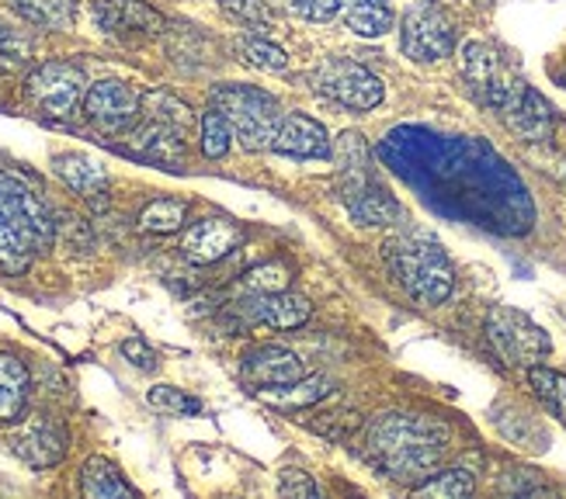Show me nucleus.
Returning a JSON list of instances; mask_svg holds the SVG:
<instances>
[{"label":"nucleus","instance_id":"obj_5","mask_svg":"<svg viewBox=\"0 0 566 499\" xmlns=\"http://www.w3.org/2000/svg\"><path fill=\"white\" fill-rule=\"evenodd\" d=\"M459 66H462L465 84L473 87V94L483 105L497 108V112H507L525 94L522 77L514 73V66L507 63L501 49H494L490 42H465Z\"/></svg>","mask_w":566,"mask_h":499},{"label":"nucleus","instance_id":"obj_31","mask_svg":"<svg viewBox=\"0 0 566 499\" xmlns=\"http://www.w3.org/2000/svg\"><path fill=\"white\" fill-rule=\"evenodd\" d=\"M219 11H223L230 21L243 24L248 32H258V35H264L275 24V14L264 0H219Z\"/></svg>","mask_w":566,"mask_h":499},{"label":"nucleus","instance_id":"obj_28","mask_svg":"<svg viewBox=\"0 0 566 499\" xmlns=\"http://www.w3.org/2000/svg\"><path fill=\"white\" fill-rule=\"evenodd\" d=\"M188 219V202H181V198H157V202H150L143 212H139V230L143 233H178L185 226Z\"/></svg>","mask_w":566,"mask_h":499},{"label":"nucleus","instance_id":"obj_24","mask_svg":"<svg viewBox=\"0 0 566 499\" xmlns=\"http://www.w3.org/2000/svg\"><path fill=\"white\" fill-rule=\"evenodd\" d=\"M331 392L327 379H303L300 382H289V385H272V389H258V399L275 410H306L313 403H319Z\"/></svg>","mask_w":566,"mask_h":499},{"label":"nucleus","instance_id":"obj_29","mask_svg":"<svg viewBox=\"0 0 566 499\" xmlns=\"http://www.w3.org/2000/svg\"><path fill=\"white\" fill-rule=\"evenodd\" d=\"M237 53H240V60L248 63V66H254V70H285L289 66V56H285V49L282 45H275V42H268L264 35H258V32H251V35H240L237 42Z\"/></svg>","mask_w":566,"mask_h":499},{"label":"nucleus","instance_id":"obj_25","mask_svg":"<svg viewBox=\"0 0 566 499\" xmlns=\"http://www.w3.org/2000/svg\"><path fill=\"white\" fill-rule=\"evenodd\" d=\"M507 125L518 136H525V139H543L546 132H549V125H553V115H549V105L538 97L532 87H525V94L514 102L507 112Z\"/></svg>","mask_w":566,"mask_h":499},{"label":"nucleus","instance_id":"obj_36","mask_svg":"<svg viewBox=\"0 0 566 499\" xmlns=\"http://www.w3.org/2000/svg\"><path fill=\"white\" fill-rule=\"evenodd\" d=\"M32 56V45L29 39H24L18 29H11V24L0 21V73H11L18 70L24 60Z\"/></svg>","mask_w":566,"mask_h":499},{"label":"nucleus","instance_id":"obj_21","mask_svg":"<svg viewBox=\"0 0 566 499\" xmlns=\"http://www.w3.org/2000/svg\"><path fill=\"white\" fill-rule=\"evenodd\" d=\"M337 14L361 39H379L392 29V8L386 0H337Z\"/></svg>","mask_w":566,"mask_h":499},{"label":"nucleus","instance_id":"obj_19","mask_svg":"<svg viewBox=\"0 0 566 499\" xmlns=\"http://www.w3.org/2000/svg\"><path fill=\"white\" fill-rule=\"evenodd\" d=\"M53 170H56V178L73 194L84 198V202L105 205V198H108V173H105V167L97 163L94 157H87V153H63V157L53 160Z\"/></svg>","mask_w":566,"mask_h":499},{"label":"nucleus","instance_id":"obj_7","mask_svg":"<svg viewBox=\"0 0 566 499\" xmlns=\"http://www.w3.org/2000/svg\"><path fill=\"white\" fill-rule=\"evenodd\" d=\"M400 49L413 63H438L455 53V18L438 0H417L400 21Z\"/></svg>","mask_w":566,"mask_h":499},{"label":"nucleus","instance_id":"obj_35","mask_svg":"<svg viewBox=\"0 0 566 499\" xmlns=\"http://www.w3.org/2000/svg\"><path fill=\"white\" fill-rule=\"evenodd\" d=\"M146 118H157L164 125H175L178 132H188V125H191L188 105L175 102L170 94H146Z\"/></svg>","mask_w":566,"mask_h":499},{"label":"nucleus","instance_id":"obj_38","mask_svg":"<svg viewBox=\"0 0 566 499\" xmlns=\"http://www.w3.org/2000/svg\"><path fill=\"white\" fill-rule=\"evenodd\" d=\"M279 496H303V499H316L319 489L316 482L306 476L303 468H285L282 471V482H279Z\"/></svg>","mask_w":566,"mask_h":499},{"label":"nucleus","instance_id":"obj_1","mask_svg":"<svg viewBox=\"0 0 566 499\" xmlns=\"http://www.w3.org/2000/svg\"><path fill=\"white\" fill-rule=\"evenodd\" d=\"M449 452V427L441 420L417 413H386L368 431V455L400 482H421L434 476L438 461Z\"/></svg>","mask_w":566,"mask_h":499},{"label":"nucleus","instance_id":"obj_30","mask_svg":"<svg viewBox=\"0 0 566 499\" xmlns=\"http://www.w3.org/2000/svg\"><path fill=\"white\" fill-rule=\"evenodd\" d=\"M476 489L473 476L465 468H446V471H434L424 482H417L413 492L417 496H434V499H462Z\"/></svg>","mask_w":566,"mask_h":499},{"label":"nucleus","instance_id":"obj_39","mask_svg":"<svg viewBox=\"0 0 566 499\" xmlns=\"http://www.w3.org/2000/svg\"><path fill=\"white\" fill-rule=\"evenodd\" d=\"M122 354H126L139 371H154L160 361H157V351L146 340H139V337H129L126 343H122Z\"/></svg>","mask_w":566,"mask_h":499},{"label":"nucleus","instance_id":"obj_40","mask_svg":"<svg viewBox=\"0 0 566 499\" xmlns=\"http://www.w3.org/2000/svg\"><path fill=\"white\" fill-rule=\"evenodd\" d=\"M559 84H563V87H566V73H563V77H559Z\"/></svg>","mask_w":566,"mask_h":499},{"label":"nucleus","instance_id":"obj_18","mask_svg":"<svg viewBox=\"0 0 566 499\" xmlns=\"http://www.w3.org/2000/svg\"><path fill=\"white\" fill-rule=\"evenodd\" d=\"M129 149L143 160H154V163L178 170L185 163V132H178L175 125H164L157 118H146L129 136Z\"/></svg>","mask_w":566,"mask_h":499},{"label":"nucleus","instance_id":"obj_20","mask_svg":"<svg viewBox=\"0 0 566 499\" xmlns=\"http://www.w3.org/2000/svg\"><path fill=\"white\" fill-rule=\"evenodd\" d=\"M35 254H39V250L32 246L29 236H24V230L18 226V219L4 205V198H0V270H4V274H24Z\"/></svg>","mask_w":566,"mask_h":499},{"label":"nucleus","instance_id":"obj_6","mask_svg":"<svg viewBox=\"0 0 566 499\" xmlns=\"http://www.w3.org/2000/svg\"><path fill=\"white\" fill-rule=\"evenodd\" d=\"M486 340L494 347V354L511 368H535L553 351L546 330L511 306H494L486 312Z\"/></svg>","mask_w":566,"mask_h":499},{"label":"nucleus","instance_id":"obj_15","mask_svg":"<svg viewBox=\"0 0 566 499\" xmlns=\"http://www.w3.org/2000/svg\"><path fill=\"white\" fill-rule=\"evenodd\" d=\"M272 149H275V153H282V157L324 160V157H331L334 146H331V136H327L324 125H319L316 118H310V115L295 112V115H285L282 118Z\"/></svg>","mask_w":566,"mask_h":499},{"label":"nucleus","instance_id":"obj_27","mask_svg":"<svg viewBox=\"0 0 566 499\" xmlns=\"http://www.w3.org/2000/svg\"><path fill=\"white\" fill-rule=\"evenodd\" d=\"M528 385L538 403H543L556 420L566 423V374L535 364V368H528Z\"/></svg>","mask_w":566,"mask_h":499},{"label":"nucleus","instance_id":"obj_2","mask_svg":"<svg viewBox=\"0 0 566 499\" xmlns=\"http://www.w3.org/2000/svg\"><path fill=\"white\" fill-rule=\"evenodd\" d=\"M331 157L337 163L340 202L352 212L358 226H382V222H392L400 215L397 198L382 191L373 178V160H368V146L361 139V132H344L334 142Z\"/></svg>","mask_w":566,"mask_h":499},{"label":"nucleus","instance_id":"obj_8","mask_svg":"<svg viewBox=\"0 0 566 499\" xmlns=\"http://www.w3.org/2000/svg\"><path fill=\"white\" fill-rule=\"evenodd\" d=\"M310 84L319 97L352 112H373L386 97V87L376 73L352 60H324L310 73Z\"/></svg>","mask_w":566,"mask_h":499},{"label":"nucleus","instance_id":"obj_16","mask_svg":"<svg viewBox=\"0 0 566 499\" xmlns=\"http://www.w3.org/2000/svg\"><path fill=\"white\" fill-rule=\"evenodd\" d=\"M251 322L258 327H272V330H295L310 322L313 306L310 298L303 295H292V291H268V295H251L248 306H243Z\"/></svg>","mask_w":566,"mask_h":499},{"label":"nucleus","instance_id":"obj_17","mask_svg":"<svg viewBox=\"0 0 566 499\" xmlns=\"http://www.w3.org/2000/svg\"><path fill=\"white\" fill-rule=\"evenodd\" d=\"M94 21L112 35H157L164 18L143 0H97Z\"/></svg>","mask_w":566,"mask_h":499},{"label":"nucleus","instance_id":"obj_23","mask_svg":"<svg viewBox=\"0 0 566 499\" xmlns=\"http://www.w3.org/2000/svg\"><path fill=\"white\" fill-rule=\"evenodd\" d=\"M81 492L87 499H122V496H133V486L122 479V471L108 458L94 455L81 468Z\"/></svg>","mask_w":566,"mask_h":499},{"label":"nucleus","instance_id":"obj_37","mask_svg":"<svg viewBox=\"0 0 566 499\" xmlns=\"http://www.w3.org/2000/svg\"><path fill=\"white\" fill-rule=\"evenodd\" d=\"M279 4L306 21H331L337 14V0H279Z\"/></svg>","mask_w":566,"mask_h":499},{"label":"nucleus","instance_id":"obj_4","mask_svg":"<svg viewBox=\"0 0 566 499\" xmlns=\"http://www.w3.org/2000/svg\"><path fill=\"white\" fill-rule=\"evenodd\" d=\"M212 108L230 121L233 139H240L243 149H272L279 125H282V105L272 94L251 87V84H219L212 91Z\"/></svg>","mask_w":566,"mask_h":499},{"label":"nucleus","instance_id":"obj_13","mask_svg":"<svg viewBox=\"0 0 566 499\" xmlns=\"http://www.w3.org/2000/svg\"><path fill=\"white\" fill-rule=\"evenodd\" d=\"M306 374L303 358L295 351H285V347L275 343H261L254 351H248L240 358V379L248 382L254 392L258 389H272V385H289L300 382Z\"/></svg>","mask_w":566,"mask_h":499},{"label":"nucleus","instance_id":"obj_14","mask_svg":"<svg viewBox=\"0 0 566 499\" xmlns=\"http://www.w3.org/2000/svg\"><path fill=\"white\" fill-rule=\"evenodd\" d=\"M240 243H243V230L237 226L233 219L209 215L202 222H195V226L185 233L181 254L191 264H216V261H223L227 254H233Z\"/></svg>","mask_w":566,"mask_h":499},{"label":"nucleus","instance_id":"obj_22","mask_svg":"<svg viewBox=\"0 0 566 499\" xmlns=\"http://www.w3.org/2000/svg\"><path fill=\"white\" fill-rule=\"evenodd\" d=\"M29 403V368L14 354H0V423H14Z\"/></svg>","mask_w":566,"mask_h":499},{"label":"nucleus","instance_id":"obj_11","mask_svg":"<svg viewBox=\"0 0 566 499\" xmlns=\"http://www.w3.org/2000/svg\"><path fill=\"white\" fill-rule=\"evenodd\" d=\"M84 115L91 118L94 129H102L108 136L126 132L139 115V94L122 84V81H97L84 94Z\"/></svg>","mask_w":566,"mask_h":499},{"label":"nucleus","instance_id":"obj_34","mask_svg":"<svg viewBox=\"0 0 566 499\" xmlns=\"http://www.w3.org/2000/svg\"><path fill=\"white\" fill-rule=\"evenodd\" d=\"M146 399H150V406L157 413H167V416H199L202 413V399H195L175 385H154Z\"/></svg>","mask_w":566,"mask_h":499},{"label":"nucleus","instance_id":"obj_33","mask_svg":"<svg viewBox=\"0 0 566 499\" xmlns=\"http://www.w3.org/2000/svg\"><path fill=\"white\" fill-rule=\"evenodd\" d=\"M199 129H202V153L209 160H223L230 153V146H233V129H230V121L219 115L216 108H209L199 121Z\"/></svg>","mask_w":566,"mask_h":499},{"label":"nucleus","instance_id":"obj_10","mask_svg":"<svg viewBox=\"0 0 566 499\" xmlns=\"http://www.w3.org/2000/svg\"><path fill=\"white\" fill-rule=\"evenodd\" d=\"M0 198H4V205L18 219L24 236L32 240V246L49 250L53 233H56V222H53V215H49V205L39 194V188L24 178L21 170H0Z\"/></svg>","mask_w":566,"mask_h":499},{"label":"nucleus","instance_id":"obj_12","mask_svg":"<svg viewBox=\"0 0 566 499\" xmlns=\"http://www.w3.org/2000/svg\"><path fill=\"white\" fill-rule=\"evenodd\" d=\"M11 452L32 468H53L66 455V431L53 416H32L11 434Z\"/></svg>","mask_w":566,"mask_h":499},{"label":"nucleus","instance_id":"obj_26","mask_svg":"<svg viewBox=\"0 0 566 499\" xmlns=\"http://www.w3.org/2000/svg\"><path fill=\"white\" fill-rule=\"evenodd\" d=\"M11 8L24 18L49 32H66L77 21V8L73 0H11Z\"/></svg>","mask_w":566,"mask_h":499},{"label":"nucleus","instance_id":"obj_32","mask_svg":"<svg viewBox=\"0 0 566 499\" xmlns=\"http://www.w3.org/2000/svg\"><path fill=\"white\" fill-rule=\"evenodd\" d=\"M292 278V267L285 261H268V264H258L251 267L248 274H243V295H268V291H285Z\"/></svg>","mask_w":566,"mask_h":499},{"label":"nucleus","instance_id":"obj_9","mask_svg":"<svg viewBox=\"0 0 566 499\" xmlns=\"http://www.w3.org/2000/svg\"><path fill=\"white\" fill-rule=\"evenodd\" d=\"M84 70L53 60L35 66L29 77H24V94H29V105L42 115V118H70L84 102Z\"/></svg>","mask_w":566,"mask_h":499},{"label":"nucleus","instance_id":"obj_3","mask_svg":"<svg viewBox=\"0 0 566 499\" xmlns=\"http://www.w3.org/2000/svg\"><path fill=\"white\" fill-rule=\"evenodd\" d=\"M389 261L407 295L421 306H441L455 288L449 254L428 233H403L389 243Z\"/></svg>","mask_w":566,"mask_h":499}]
</instances>
